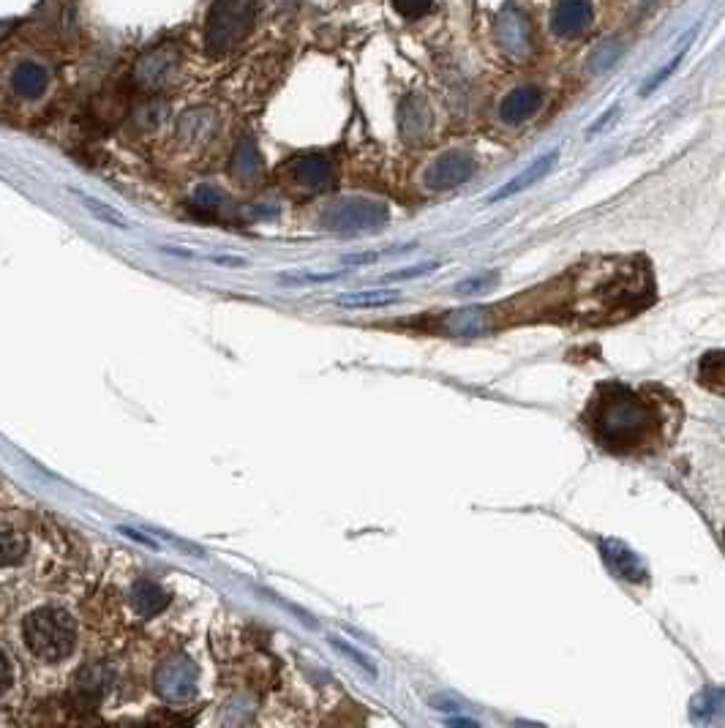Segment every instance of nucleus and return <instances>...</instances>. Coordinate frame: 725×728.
<instances>
[{
  "mask_svg": "<svg viewBox=\"0 0 725 728\" xmlns=\"http://www.w3.org/2000/svg\"><path fill=\"white\" fill-rule=\"evenodd\" d=\"M499 273H477L472 279H464L461 284H456L458 295H477V292H488L491 287H497Z\"/></svg>",
  "mask_w": 725,
  "mask_h": 728,
  "instance_id": "nucleus-27",
  "label": "nucleus"
},
{
  "mask_svg": "<svg viewBox=\"0 0 725 728\" xmlns=\"http://www.w3.org/2000/svg\"><path fill=\"white\" fill-rule=\"evenodd\" d=\"M330 644H333V647H336L338 652H344L347 658L355 660V666H358V669L366 671L368 677H377V669H374V666L368 663V658H366V655H363V652H358V649H355V647H349V644H344V641H341V639H330Z\"/></svg>",
  "mask_w": 725,
  "mask_h": 728,
  "instance_id": "nucleus-29",
  "label": "nucleus"
},
{
  "mask_svg": "<svg viewBox=\"0 0 725 728\" xmlns=\"http://www.w3.org/2000/svg\"><path fill=\"white\" fill-rule=\"evenodd\" d=\"M690 720L696 726H712L725 720V688H706L690 701Z\"/></svg>",
  "mask_w": 725,
  "mask_h": 728,
  "instance_id": "nucleus-18",
  "label": "nucleus"
},
{
  "mask_svg": "<svg viewBox=\"0 0 725 728\" xmlns=\"http://www.w3.org/2000/svg\"><path fill=\"white\" fill-rule=\"evenodd\" d=\"M25 554V538L17 527H11L6 521H0V568H11L17 565Z\"/></svg>",
  "mask_w": 725,
  "mask_h": 728,
  "instance_id": "nucleus-23",
  "label": "nucleus"
},
{
  "mask_svg": "<svg viewBox=\"0 0 725 728\" xmlns=\"http://www.w3.org/2000/svg\"><path fill=\"white\" fill-rule=\"evenodd\" d=\"M475 167L477 164L472 159V153H467V150H447V153H442V156H437L428 164L423 183L431 191L456 189V186L467 183L475 175Z\"/></svg>",
  "mask_w": 725,
  "mask_h": 728,
  "instance_id": "nucleus-6",
  "label": "nucleus"
},
{
  "mask_svg": "<svg viewBox=\"0 0 725 728\" xmlns=\"http://www.w3.org/2000/svg\"><path fill=\"white\" fill-rule=\"evenodd\" d=\"M388 221V208L382 202L363 200V197H349L330 205L322 216V224L336 232H360L377 230Z\"/></svg>",
  "mask_w": 725,
  "mask_h": 728,
  "instance_id": "nucleus-5",
  "label": "nucleus"
},
{
  "mask_svg": "<svg viewBox=\"0 0 725 728\" xmlns=\"http://www.w3.org/2000/svg\"><path fill=\"white\" fill-rule=\"evenodd\" d=\"M14 682V669H11V660L6 658V652L0 649V693H6Z\"/></svg>",
  "mask_w": 725,
  "mask_h": 728,
  "instance_id": "nucleus-33",
  "label": "nucleus"
},
{
  "mask_svg": "<svg viewBox=\"0 0 725 728\" xmlns=\"http://www.w3.org/2000/svg\"><path fill=\"white\" fill-rule=\"evenodd\" d=\"M257 25L254 0H216L205 22V47L210 55H227L246 41Z\"/></svg>",
  "mask_w": 725,
  "mask_h": 728,
  "instance_id": "nucleus-3",
  "label": "nucleus"
},
{
  "mask_svg": "<svg viewBox=\"0 0 725 728\" xmlns=\"http://www.w3.org/2000/svg\"><path fill=\"white\" fill-rule=\"evenodd\" d=\"M497 41L510 58H527L532 50V25L518 6H505L499 11Z\"/></svg>",
  "mask_w": 725,
  "mask_h": 728,
  "instance_id": "nucleus-9",
  "label": "nucleus"
},
{
  "mask_svg": "<svg viewBox=\"0 0 725 728\" xmlns=\"http://www.w3.org/2000/svg\"><path fill=\"white\" fill-rule=\"evenodd\" d=\"M543 90L537 85H518L516 90H510L502 104H499V118L505 120L507 126H521L529 118H535L540 107H543Z\"/></svg>",
  "mask_w": 725,
  "mask_h": 728,
  "instance_id": "nucleus-13",
  "label": "nucleus"
},
{
  "mask_svg": "<svg viewBox=\"0 0 725 728\" xmlns=\"http://www.w3.org/2000/svg\"><path fill=\"white\" fill-rule=\"evenodd\" d=\"M398 131L407 142L426 140L431 131V110L423 96H404L398 104Z\"/></svg>",
  "mask_w": 725,
  "mask_h": 728,
  "instance_id": "nucleus-14",
  "label": "nucleus"
},
{
  "mask_svg": "<svg viewBox=\"0 0 725 728\" xmlns=\"http://www.w3.org/2000/svg\"><path fill=\"white\" fill-rule=\"evenodd\" d=\"M131 603H134V609L140 611L142 617H156L159 611L167 609L169 595L156 581L140 579L131 587Z\"/></svg>",
  "mask_w": 725,
  "mask_h": 728,
  "instance_id": "nucleus-19",
  "label": "nucleus"
},
{
  "mask_svg": "<svg viewBox=\"0 0 725 728\" xmlns=\"http://www.w3.org/2000/svg\"><path fill=\"white\" fill-rule=\"evenodd\" d=\"M600 554L606 559L608 568L614 570V576H619L627 584H646V579H649L646 562L638 551L627 546L625 540L603 538L600 540Z\"/></svg>",
  "mask_w": 725,
  "mask_h": 728,
  "instance_id": "nucleus-10",
  "label": "nucleus"
},
{
  "mask_svg": "<svg viewBox=\"0 0 725 728\" xmlns=\"http://www.w3.org/2000/svg\"><path fill=\"white\" fill-rule=\"evenodd\" d=\"M287 180L303 194H317L333 183V164L322 153H306L287 164Z\"/></svg>",
  "mask_w": 725,
  "mask_h": 728,
  "instance_id": "nucleus-8",
  "label": "nucleus"
},
{
  "mask_svg": "<svg viewBox=\"0 0 725 728\" xmlns=\"http://www.w3.org/2000/svg\"><path fill=\"white\" fill-rule=\"evenodd\" d=\"M619 44L616 41H603L600 47H597L595 52H592V58H589V69L595 71V74H603V71H608L611 66L616 63V58H619Z\"/></svg>",
  "mask_w": 725,
  "mask_h": 728,
  "instance_id": "nucleus-26",
  "label": "nucleus"
},
{
  "mask_svg": "<svg viewBox=\"0 0 725 728\" xmlns=\"http://www.w3.org/2000/svg\"><path fill=\"white\" fill-rule=\"evenodd\" d=\"M11 88L22 99H41L50 88V71L36 60H22L20 66L11 71Z\"/></svg>",
  "mask_w": 725,
  "mask_h": 728,
  "instance_id": "nucleus-16",
  "label": "nucleus"
},
{
  "mask_svg": "<svg viewBox=\"0 0 725 728\" xmlns=\"http://www.w3.org/2000/svg\"><path fill=\"white\" fill-rule=\"evenodd\" d=\"M581 420L597 445L616 456L652 453L666 437V415L660 409V401L644 390L627 388L622 382L597 385Z\"/></svg>",
  "mask_w": 725,
  "mask_h": 728,
  "instance_id": "nucleus-1",
  "label": "nucleus"
},
{
  "mask_svg": "<svg viewBox=\"0 0 725 728\" xmlns=\"http://www.w3.org/2000/svg\"><path fill=\"white\" fill-rule=\"evenodd\" d=\"M9 30H11V22H6V20L0 22V39H6V36H9Z\"/></svg>",
  "mask_w": 725,
  "mask_h": 728,
  "instance_id": "nucleus-35",
  "label": "nucleus"
},
{
  "mask_svg": "<svg viewBox=\"0 0 725 728\" xmlns=\"http://www.w3.org/2000/svg\"><path fill=\"white\" fill-rule=\"evenodd\" d=\"M698 385L715 396H725V352L712 350L698 360Z\"/></svg>",
  "mask_w": 725,
  "mask_h": 728,
  "instance_id": "nucleus-20",
  "label": "nucleus"
},
{
  "mask_svg": "<svg viewBox=\"0 0 725 728\" xmlns=\"http://www.w3.org/2000/svg\"><path fill=\"white\" fill-rule=\"evenodd\" d=\"M437 268V262H426V265H415V268H404L398 273H390L388 281H404V279H420V276H428L431 270Z\"/></svg>",
  "mask_w": 725,
  "mask_h": 728,
  "instance_id": "nucleus-32",
  "label": "nucleus"
},
{
  "mask_svg": "<svg viewBox=\"0 0 725 728\" xmlns=\"http://www.w3.org/2000/svg\"><path fill=\"white\" fill-rule=\"evenodd\" d=\"M232 170L238 175L240 180H251L259 178V172H262V156H259V148L254 137H243L238 142V148H235V161H232Z\"/></svg>",
  "mask_w": 725,
  "mask_h": 728,
  "instance_id": "nucleus-21",
  "label": "nucleus"
},
{
  "mask_svg": "<svg viewBox=\"0 0 725 728\" xmlns=\"http://www.w3.org/2000/svg\"><path fill=\"white\" fill-rule=\"evenodd\" d=\"M682 58H685V50H682V55H676V58L671 60V63H668L666 69H663V71H657L655 77H652V80L646 82V85H644V96H649V93H652V90H655L657 85H660V82H666L668 77H671V74H674V71H676V66H679V63H682Z\"/></svg>",
  "mask_w": 725,
  "mask_h": 728,
  "instance_id": "nucleus-31",
  "label": "nucleus"
},
{
  "mask_svg": "<svg viewBox=\"0 0 725 728\" xmlns=\"http://www.w3.org/2000/svg\"><path fill=\"white\" fill-rule=\"evenodd\" d=\"M401 295L396 290H363V292H349L336 300L338 306H347V309H382L390 303H398Z\"/></svg>",
  "mask_w": 725,
  "mask_h": 728,
  "instance_id": "nucleus-22",
  "label": "nucleus"
},
{
  "mask_svg": "<svg viewBox=\"0 0 725 728\" xmlns=\"http://www.w3.org/2000/svg\"><path fill=\"white\" fill-rule=\"evenodd\" d=\"M431 6H434V0H393V9L404 20H420V17H426Z\"/></svg>",
  "mask_w": 725,
  "mask_h": 728,
  "instance_id": "nucleus-28",
  "label": "nucleus"
},
{
  "mask_svg": "<svg viewBox=\"0 0 725 728\" xmlns=\"http://www.w3.org/2000/svg\"><path fill=\"white\" fill-rule=\"evenodd\" d=\"M156 693L167 701H186L197 690V666L189 658H169L156 669Z\"/></svg>",
  "mask_w": 725,
  "mask_h": 728,
  "instance_id": "nucleus-7",
  "label": "nucleus"
},
{
  "mask_svg": "<svg viewBox=\"0 0 725 728\" xmlns=\"http://www.w3.org/2000/svg\"><path fill=\"white\" fill-rule=\"evenodd\" d=\"M25 641L36 658L55 663L71 655L77 641V625L58 606H44L25 619Z\"/></svg>",
  "mask_w": 725,
  "mask_h": 728,
  "instance_id": "nucleus-4",
  "label": "nucleus"
},
{
  "mask_svg": "<svg viewBox=\"0 0 725 728\" xmlns=\"http://www.w3.org/2000/svg\"><path fill=\"white\" fill-rule=\"evenodd\" d=\"M592 17H595L592 0H557V6L551 11V30L559 39H573L592 25Z\"/></svg>",
  "mask_w": 725,
  "mask_h": 728,
  "instance_id": "nucleus-12",
  "label": "nucleus"
},
{
  "mask_svg": "<svg viewBox=\"0 0 725 728\" xmlns=\"http://www.w3.org/2000/svg\"><path fill=\"white\" fill-rule=\"evenodd\" d=\"M71 194H77V197H80L82 205H85V208H88L90 213H96V216H99L101 221H107V224H112V227H118V230H129V227H131L129 221L123 219V216H120L118 210L110 208V205H104V202L93 200L90 194H82V191H77V189H71Z\"/></svg>",
  "mask_w": 725,
  "mask_h": 728,
  "instance_id": "nucleus-25",
  "label": "nucleus"
},
{
  "mask_svg": "<svg viewBox=\"0 0 725 728\" xmlns=\"http://www.w3.org/2000/svg\"><path fill=\"white\" fill-rule=\"evenodd\" d=\"M573 311L586 322H611L649 303V273L625 260H592L578 268L573 287Z\"/></svg>",
  "mask_w": 725,
  "mask_h": 728,
  "instance_id": "nucleus-2",
  "label": "nucleus"
},
{
  "mask_svg": "<svg viewBox=\"0 0 725 728\" xmlns=\"http://www.w3.org/2000/svg\"><path fill=\"white\" fill-rule=\"evenodd\" d=\"M213 126V118H210V112L205 110H194V112H186L178 123V131L180 137H189V140H202L205 134L210 131Z\"/></svg>",
  "mask_w": 725,
  "mask_h": 728,
  "instance_id": "nucleus-24",
  "label": "nucleus"
},
{
  "mask_svg": "<svg viewBox=\"0 0 725 728\" xmlns=\"http://www.w3.org/2000/svg\"><path fill=\"white\" fill-rule=\"evenodd\" d=\"M194 202H197V208L216 210L221 205V191L213 189V186H199L194 191Z\"/></svg>",
  "mask_w": 725,
  "mask_h": 728,
  "instance_id": "nucleus-30",
  "label": "nucleus"
},
{
  "mask_svg": "<svg viewBox=\"0 0 725 728\" xmlns=\"http://www.w3.org/2000/svg\"><path fill=\"white\" fill-rule=\"evenodd\" d=\"M559 159V150H551V153H543L540 159H535L532 164H529L527 170L524 172H518L516 178L510 180V183H505L502 189H497L494 194H491V200L488 202H502L507 200V197H516V194H521V191H527L529 186H535L537 180H543L551 172V167L557 164Z\"/></svg>",
  "mask_w": 725,
  "mask_h": 728,
  "instance_id": "nucleus-15",
  "label": "nucleus"
},
{
  "mask_svg": "<svg viewBox=\"0 0 725 728\" xmlns=\"http://www.w3.org/2000/svg\"><path fill=\"white\" fill-rule=\"evenodd\" d=\"M175 66H178V50L172 44H161L137 63L134 82L145 90H159L175 74Z\"/></svg>",
  "mask_w": 725,
  "mask_h": 728,
  "instance_id": "nucleus-11",
  "label": "nucleus"
},
{
  "mask_svg": "<svg viewBox=\"0 0 725 728\" xmlns=\"http://www.w3.org/2000/svg\"><path fill=\"white\" fill-rule=\"evenodd\" d=\"M616 110H619V107H611V110H608V112H606V115H603V118H600V120H597V123H595V126H589V137H592V134H597V131H600V129H603V126H606V123H608V120H611V118H614V115H616Z\"/></svg>",
  "mask_w": 725,
  "mask_h": 728,
  "instance_id": "nucleus-34",
  "label": "nucleus"
},
{
  "mask_svg": "<svg viewBox=\"0 0 725 728\" xmlns=\"http://www.w3.org/2000/svg\"><path fill=\"white\" fill-rule=\"evenodd\" d=\"M445 328L453 336L461 339H477V336H486L491 330V311L483 306H469V309L450 311V317L445 320Z\"/></svg>",
  "mask_w": 725,
  "mask_h": 728,
  "instance_id": "nucleus-17",
  "label": "nucleus"
}]
</instances>
